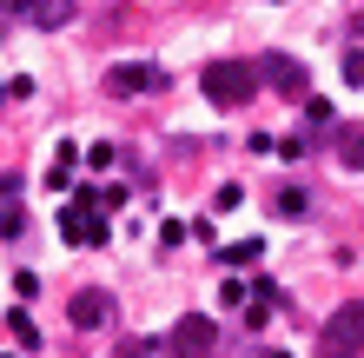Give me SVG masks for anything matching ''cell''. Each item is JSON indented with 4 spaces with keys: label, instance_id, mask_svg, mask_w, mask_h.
Wrapping results in <instances>:
<instances>
[{
    "label": "cell",
    "instance_id": "obj_7",
    "mask_svg": "<svg viewBox=\"0 0 364 358\" xmlns=\"http://www.w3.org/2000/svg\"><path fill=\"white\" fill-rule=\"evenodd\" d=\"M106 87L113 93H153V87H166V67H113Z\"/></svg>",
    "mask_w": 364,
    "mask_h": 358
},
{
    "label": "cell",
    "instance_id": "obj_3",
    "mask_svg": "<svg viewBox=\"0 0 364 358\" xmlns=\"http://www.w3.org/2000/svg\"><path fill=\"white\" fill-rule=\"evenodd\" d=\"M166 352L173 358H219V325H212L205 312H186V319H173V332H166Z\"/></svg>",
    "mask_w": 364,
    "mask_h": 358
},
{
    "label": "cell",
    "instance_id": "obj_9",
    "mask_svg": "<svg viewBox=\"0 0 364 358\" xmlns=\"http://www.w3.org/2000/svg\"><path fill=\"white\" fill-rule=\"evenodd\" d=\"M67 20H73V0H33V7H27V27H67Z\"/></svg>",
    "mask_w": 364,
    "mask_h": 358
},
{
    "label": "cell",
    "instance_id": "obj_2",
    "mask_svg": "<svg viewBox=\"0 0 364 358\" xmlns=\"http://www.w3.org/2000/svg\"><path fill=\"white\" fill-rule=\"evenodd\" d=\"M358 352H364V299L338 305L318 332V358H358Z\"/></svg>",
    "mask_w": 364,
    "mask_h": 358
},
{
    "label": "cell",
    "instance_id": "obj_18",
    "mask_svg": "<svg viewBox=\"0 0 364 358\" xmlns=\"http://www.w3.org/2000/svg\"><path fill=\"white\" fill-rule=\"evenodd\" d=\"M0 7H7V14H20V20H27V7H33V0H0Z\"/></svg>",
    "mask_w": 364,
    "mask_h": 358
},
{
    "label": "cell",
    "instance_id": "obj_19",
    "mask_svg": "<svg viewBox=\"0 0 364 358\" xmlns=\"http://www.w3.org/2000/svg\"><path fill=\"white\" fill-rule=\"evenodd\" d=\"M272 7H278V0H272Z\"/></svg>",
    "mask_w": 364,
    "mask_h": 358
},
{
    "label": "cell",
    "instance_id": "obj_14",
    "mask_svg": "<svg viewBox=\"0 0 364 358\" xmlns=\"http://www.w3.org/2000/svg\"><path fill=\"white\" fill-rule=\"evenodd\" d=\"M20 226H27V219H20V199H7V206H0V233H7V239H14V233H20Z\"/></svg>",
    "mask_w": 364,
    "mask_h": 358
},
{
    "label": "cell",
    "instance_id": "obj_10",
    "mask_svg": "<svg viewBox=\"0 0 364 358\" xmlns=\"http://www.w3.org/2000/svg\"><path fill=\"white\" fill-rule=\"evenodd\" d=\"M272 213H278V219H305V213H311L305 186H278V193H272Z\"/></svg>",
    "mask_w": 364,
    "mask_h": 358
},
{
    "label": "cell",
    "instance_id": "obj_8",
    "mask_svg": "<svg viewBox=\"0 0 364 358\" xmlns=\"http://www.w3.org/2000/svg\"><path fill=\"white\" fill-rule=\"evenodd\" d=\"M331 146H338V166L364 173V126H338V133H331Z\"/></svg>",
    "mask_w": 364,
    "mask_h": 358
},
{
    "label": "cell",
    "instance_id": "obj_12",
    "mask_svg": "<svg viewBox=\"0 0 364 358\" xmlns=\"http://www.w3.org/2000/svg\"><path fill=\"white\" fill-rule=\"evenodd\" d=\"M219 259H225V265H259V259H265V239H239V246H225Z\"/></svg>",
    "mask_w": 364,
    "mask_h": 358
},
{
    "label": "cell",
    "instance_id": "obj_5",
    "mask_svg": "<svg viewBox=\"0 0 364 358\" xmlns=\"http://www.w3.org/2000/svg\"><path fill=\"white\" fill-rule=\"evenodd\" d=\"M60 239H67V246H106V239H113V226H106L100 219V206H67V213H60Z\"/></svg>",
    "mask_w": 364,
    "mask_h": 358
},
{
    "label": "cell",
    "instance_id": "obj_4",
    "mask_svg": "<svg viewBox=\"0 0 364 358\" xmlns=\"http://www.w3.org/2000/svg\"><path fill=\"white\" fill-rule=\"evenodd\" d=\"M265 87L272 93H285V100H311V73H305V60H291V53H265Z\"/></svg>",
    "mask_w": 364,
    "mask_h": 358
},
{
    "label": "cell",
    "instance_id": "obj_1",
    "mask_svg": "<svg viewBox=\"0 0 364 358\" xmlns=\"http://www.w3.org/2000/svg\"><path fill=\"white\" fill-rule=\"evenodd\" d=\"M259 67L252 60H205V73H199V87H205V100L212 107H245L252 93H259Z\"/></svg>",
    "mask_w": 364,
    "mask_h": 358
},
{
    "label": "cell",
    "instance_id": "obj_6",
    "mask_svg": "<svg viewBox=\"0 0 364 358\" xmlns=\"http://www.w3.org/2000/svg\"><path fill=\"white\" fill-rule=\"evenodd\" d=\"M67 319H73L80 332H100V325H113V319H119V305H113V292L87 285V292H73V299H67Z\"/></svg>",
    "mask_w": 364,
    "mask_h": 358
},
{
    "label": "cell",
    "instance_id": "obj_11",
    "mask_svg": "<svg viewBox=\"0 0 364 358\" xmlns=\"http://www.w3.org/2000/svg\"><path fill=\"white\" fill-rule=\"evenodd\" d=\"M73 173H80V146L67 139V146L53 153V173H47V186H73Z\"/></svg>",
    "mask_w": 364,
    "mask_h": 358
},
{
    "label": "cell",
    "instance_id": "obj_13",
    "mask_svg": "<svg viewBox=\"0 0 364 358\" xmlns=\"http://www.w3.org/2000/svg\"><path fill=\"white\" fill-rule=\"evenodd\" d=\"M305 126H311V133H325V126H331V107H325V100H305ZM331 133H338V126H331Z\"/></svg>",
    "mask_w": 364,
    "mask_h": 358
},
{
    "label": "cell",
    "instance_id": "obj_15",
    "mask_svg": "<svg viewBox=\"0 0 364 358\" xmlns=\"http://www.w3.org/2000/svg\"><path fill=\"white\" fill-rule=\"evenodd\" d=\"M14 332H20V345H27V352L40 345V332H33V319H27V312H14Z\"/></svg>",
    "mask_w": 364,
    "mask_h": 358
},
{
    "label": "cell",
    "instance_id": "obj_17",
    "mask_svg": "<svg viewBox=\"0 0 364 358\" xmlns=\"http://www.w3.org/2000/svg\"><path fill=\"white\" fill-rule=\"evenodd\" d=\"M119 358H153V352H146L139 339H126V345H119Z\"/></svg>",
    "mask_w": 364,
    "mask_h": 358
},
{
    "label": "cell",
    "instance_id": "obj_16",
    "mask_svg": "<svg viewBox=\"0 0 364 358\" xmlns=\"http://www.w3.org/2000/svg\"><path fill=\"white\" fill-rule=\"evenodd\" d=\"M345 80H364V53H345Z\"/></svg>",
    "mask_w": 364,
    "mask_h": 358
}]
</instances>
